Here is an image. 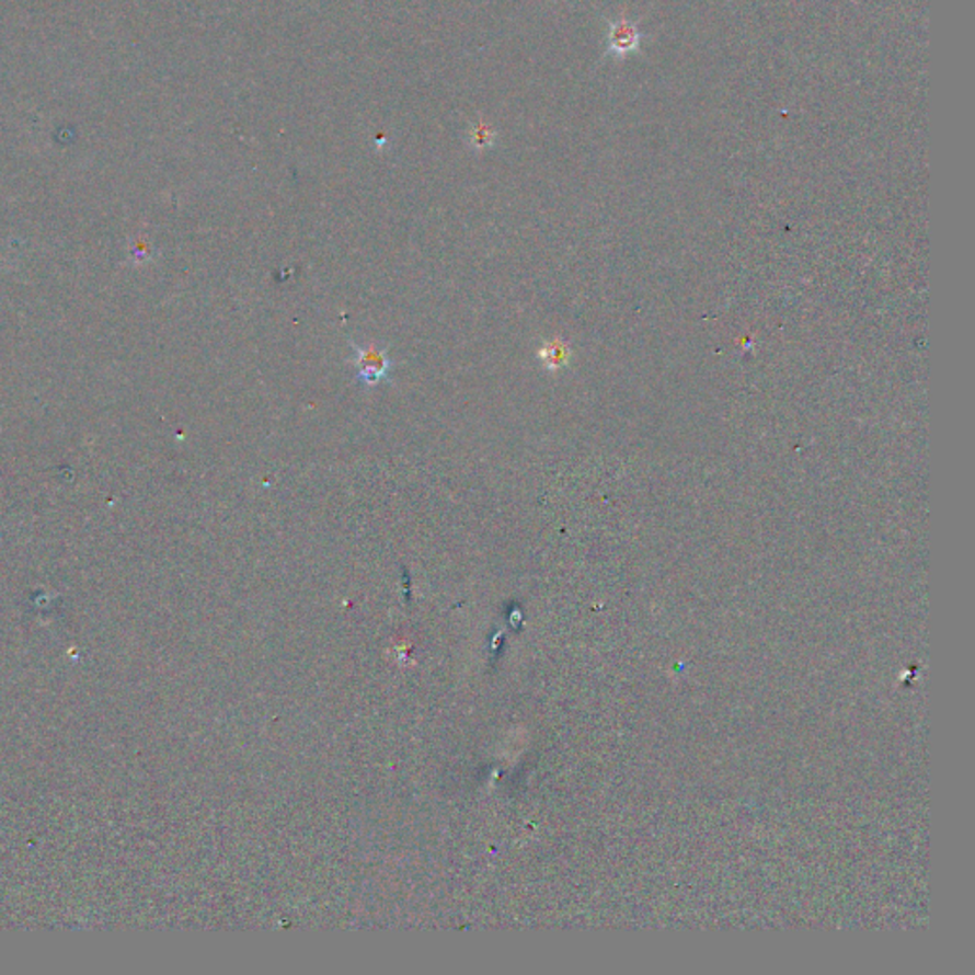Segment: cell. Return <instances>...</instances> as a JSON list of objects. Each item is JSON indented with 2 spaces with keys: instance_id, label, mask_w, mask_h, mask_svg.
Listing matches in <instances>:
<instances>
[{
  "instance_id": "6da1fadb",
  "label": "cell",
  "mask_w": 975,
  "mask_h": 975,
  "mask_svg": "<svg viewBox=\"0 0 975 975\" xmlns=\"http://www.w3.org/2000/svg\"><path fill=\"white\" fill-rule=\"evenodd\" d=\"M351 351H353L351 360L357 370L358 383L365 387L378 386L379 381L389 378L394 368L393 358L389 357V349L379 343L358 345L351 342Z\"/></svg>"
}]
</instances>
